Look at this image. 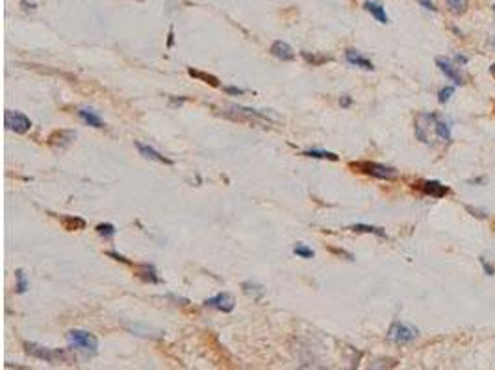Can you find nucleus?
<instances>
[{
	"mask_svg": "<svg viewBox=\"0 0 495 370\" xmlns=\"http://www.w3.org/2000/svg\"><path fill=\"white\" fill-rule=\"evenodd\" d=\"M67 341L73 350H80L87 355H95L99 352V339L93 333L84 332V330H71L67 332Z\"/></svg>",
	"mask_w": 495,
	"mask_h": 370,
	"instance_id": "1",
	"label": "nucleus"
},
{
	"mask_svg": "<svg viewBox=\"0 0 495 370\" xmlns=\"http://www.w3.org/2000/svg\"><path fill=\"white\" fill-rule=\"evenodd\" d=\"M349 166L356 168L358 172L378 178V180H395L399 176V172L393 166L382 165V163H376V161H356V163L353 161V163H349Z\"/></svg>",
	"mask_w": 495,
	"mask_h": 370,
	"instance_id": "2",
	"label": "nucleus"
},
{
	"mask_svg": "<svg viewBox=\"0 0 495 370\" xmlns=\"http://www.w3.org/2000/svg\"><path fill=\"white\" fill-rule=\"evenodd\" d=\"M417 335H419L417 328H414L412 324L395 320L388 330V341H392L397 346H404V344H410V342L416 341Z\"/></svg>",
	"mask_w": 495,
	"mask_h": 370,
	"instance_id": "3",
	"label": "nucleus"
},
{
	"mask_svg": "<svg viewBox=\"0 0 495 370\" xmlns=\"http://www.w3.org/2000/svg\"><path fill=\"white\" fill-rule=\"evenodd\" d=\"M24 348H26V353H30L32 357L45 361V363H50V365H56L58 361L67 359V353L63 350H56V348L41 346V344H36V342H26V344H24Z\"/></svg>",
	"mask_w": 495,
	"mask_h": 370,
	"instance_id": "4",
	"label": "nucleus"
},
{
	"mask_svg": "<svg viewBox=\"0 0 495 370\" xmlns=\"http://www.w3.org/2000/svg\"><path fill=\"white\" fill-rule=\"evenodd\" d=\"M4 124H6V128L11 130V131H15V133H26L30 128H32V120L24 115V113H20V111H13V110H8L6 111V115H4Z\"/></svg>",
	"mask_w": 495,
	"mask_h": 370,
	"instance_id": "5",
	"label": "nucleus"
},
{
	"mask_svg": "<svg viewBox=\"0 0 495 370\" xmlns=\"http://www.w3.org/2000/svg\"><path fill=\"white\" fill-rule=\"evenodd\" d=\"M206 307H212V309H217L221 313H232L234 307H236V300L230 293H219V295L212 296L204 300Z\"/></svg>",
	"mask_w": 495,
	"mask_h": 370,
	"instance_id": "6",
	"label": "nucleus"
},
{
	"mask_svg": "<svg viewBox=\"0 0 495 370\" xmlns=\"http://www.w3.org/2000/svg\"><path fill=\"white\" fill-rule=\"evenodd\" d=\"M436 65L441 73L445 74V78H449V82H453L455 85H464V76L460 74L458 67H455V63L447 59V57H436Z\"/></svg>",
	"mask_w": 495,
	"mask_h": 370,
	"instance_id": "7",
	"label": "nucleus"
},
{
	"mask_svg": "<svg viewBox=\"0 0 495 370\" xmlns=\"http://www.w3.org/2000/svg\"><path fill=\"white\" fill-rule=\"evenodd\" d=\"M345 59L349 65H353V67H358V69H364V71H375V65L371 59H367L365 56H362L358 50L355 48H349L345 52Z\"/></svg>",
	"mask_w": 495,
	"mask_h": 370,
	"instance_id": "8",
	"label": "nucleus"
},
{
	"mask_svg": "<svg viewBox=\"0 0 495 370\" xmlns=\"http://www.w3.org/2000/svg\"><path fill=\"white\" fill-rule=\"evenodd\" d=\"M269 52H271L277 59H280V61H293L295 59V50L291 48L286 41H275L269 48Z\"/></svg>",
	"mask_w": 495,
	"mask_h": 370,
	"instance_id": "9",
	"label": "nucleus"
},
{
	"mask_svg": "<svg viewBox=\"0 0 495 370\" xmlns=\"http://www.w3.org/2000/svg\"><path fill=\"white\" fill-rule=\"evenodd\" d=\"M76 139V131L73 130H59V131H54L50 137H48V145L56 148H65L71 141Z\"/></svg>",
	"mask_w": 495,
	"mask_h": 370,
	"instance_id": "10",
	"label": "nucleus"
},
{
	"mask_svg": "<svg viewBox=\"0 0 495 370\" xmlns=\"http://www.w3.org/2000/svg\"><path fill=\"white\" fill-rule=\"evenodd\" d=\"M421 191L432 196V198H443L445 194H449V187L436 182V180H427V182L421 184Z\"/></svg>",
	"mask_w": 495,
	"mask_h": 370,
	"instance_id": "11",
	"label": "nucleus"
},
{
	"mask_svg": "<svg viewBox=\"0 0 495 370\" xmlns=\"http://www.w3.org/2000/svg\"><path fill=\"white\" fill-rule=\"evenodd\" d=\"M136 148L139 150V154L143 157H147V159H152V161H158V163H165V165H173L175 161L173 159H169V157H165V156H161L158 150H154L152 147H149V145H143V143H139V141H136Z\"/></svg>",
	"mask_w": 495,
	"mask_h": 370,
	"instance_id": "12",
	"label": "nucleus"
},
{
	"mask_svg": "<svg viewBox=\"0 0 495 370\" xmlns=\"http://www.w3.org/2000/svg\"><path fill=\"white\" fill-rule=\"evenodd\" d=\"M136 274H138L145 283H159L158 270H156L154 265H150V263L136 265Z\"/></svg>",
	"mask_w": 495,
	"mask_h": 370,
	"instance_id": "13",
	"label": "nucleus"
},
{
	"mask_svg": "<svg viewBox=\"0 0 495 370\" xmlns=\"http://www.w3.org/2000/svg\"><path fill=\"white\" fill-rule=\"evenodd\" d=\"M364 9L367 11V13H371L380 24H388V15H386V9H384V6L380 4V2H375V0H365L364 2Z\"/></svg>",
	"mask_w": 495,
	"mask_h": 370,
	"instance_id": "14",
	"label": "nucleus"
},
{
	"mask_svg": "<svg viewBox=\"0 0 495 370\" xmlns=\"http://www.w3.org/2000/svg\"><path fill=\"white\" fill-rule=\"evenodd\" d=\"M78 117L84 120L87 126H91V128H104V122L102 119L95 113L93 110H87V108H82V110H78Z\"/></svg>",
	"mask_w": 495,
	"mask_h": 370,
	"instance_id": "15",
	"label": "nucleus"
},
{
	"mask_svg": "<svg viewBox=\"0 0 495 370\" xmlns=\"http://www.w3.org/2000/svg\"><path fill=\"white\" fill-rule=\"evenodd\" d=\"M300 56H302V59L308 65H312V67H319V65H325V63H328V61H332L330 56L317 54V52H306V50H302Z\"/></svg>",
	"mask_w": 495,
	"mask_h": 370,
	"instance_id": "16",
	"label": "nucleus"
},
{
	"mask_svg": "<svg viewBox=\"0 0 495 370\" xmlns=\"http://www.w3.org/2000/svg\"><path fill=\"white\" fill-rule=\"evenodd\" d=\"M30 289V279L26 276V272L22 268H17L15 270V293L17 295H24Z\"/></svg>",
	"mask_w": 495,
	"mask_h": 370,
	"instance_id": "17",
	"label": "nucleus"
},
{
	"mask_svg": "<svg viewBox=\"0 0 495 370\" xmlns=\"http://www.w3.org/2000/svg\"><path fill=\"white\" fill-rule=\"evenodd\" d=\"M59 221H61V224H63V228H65V230H69V231L84 230V228H85V221H84V219H80V217L65 215V217H61Z\"/></svg>",
	"mask_w": 495,
	"mask_h": 370,
	"instance_id": "18",
	"label": "nucleus"
},
{
	"mask_svg": "<svg viewBox=\"0 0 495 370\" xmlns=\"http://www.w3.org/2000/svg\"><path fill=\"white\" fill-rule=\"evenodd\" d=\"M349 230L358 231V233H373V235L382 237V239L388 237V235H386V231H384V228H378V226H369V224H353V226H349Z\"/></svg>",
	"mask_w": 495,
	"mask_h": 370,
	"instance_id": "19",
	"label": "nucleus"
},
{
	"mask_svg": "<svg viewBox=\"0 0 495 370\" xmlns=\"http://www.w3.org/2000/svg\"><path fill=\"white\" fill-rule=\"evenodd\" d=\"M302 156L306 157H316V159H328V161H337L339 156L334 154V152H328V150H319V148H308L302 152Z\"/></svg>",
	"mask_w": 495,
	"mask_h": 370,
	"instance_id": "20",
	"label": "nucleus"
},
{
	"mask_svg": "<svg viewBox=\"0 0 495 370\" xmlns=\"http://www.w3.org/2000/svg\"><path fill=\"white\" fill-rule=\"evenodd\" d=\"M434 133H436L439 139H443V141H451V139H453V135H451V126H449V122L441 120L439 117H436V120H434Z\"/></svg>",
	"mask_w": 495,
	"mask_h": 370,
	"instance_id": "21",
	"label": "nucleus"
},
{
	"mask_svg": "<svg viewBox=\"0 0 495 370\" xmlns=\"http://www.w3.org/2000/svg\"><path fill=\"white\" fill-rule=\"evenodd\" d=\"M187 74L191 78H197V80H202L204 83H210L212 87H219V80L215 78L214 74L202 73V71H195V69H187Z\"/></svg>",
	"mask_w": 495,
	"mask_h": 370,
	"instance_id": "22",
	"label": "nucleus"
},
{
	"mask_svg": "<svg viewBox=\"0 0 495 370\" xmlns=\"http://www.w3.org/2000/svg\"><path fill=\"white\" fill-rule=\"evenodd\" d=\"M241 287H243V291L247 293L249 296H253L254 300H260L263 296V287L262 285H258V283H253V281H243L241 283Z\"/></svg>",
	"mask_w": 495,
	"mask_h": 370,
	"instance_id": "23",
	"label": "nucleus"
},
{
	"mask_svg": "<svg viewBox=\"0 0 495 370\" xmlns=\"http://www.w3.org/2000/svg\"><path fill=\"white\" fill-rule=\"evenodd\" d=\"M293 254H295V256H299V258H302V259H312L314 256H316V252L310 248V246H306V244H302V242H299V244H295V246H293Z\"/></svg>",
	"mask_w": 495,
	"mask_h": 370,
	"instance_id": "24",
	"label": "nucleus"
},
{
	"mask_svg": "<svg viewBox=\"0 0 495 370\" xmlns=\"http://www.w3.org/2000/svg\"><path fill=\"white\" fill-rule=\"evenodd\" d=\"M95 230H97V233H99V235H102V237H106V239H112L113 235L117 233L115 226H113V224H110V222H106V224H99Z\"/></svg>",
	"mask_w": 495,
	"mask_h": 370,
	"instance_id": "25",
	"label": "nucleus"
},
{
	"mask_svg": "<svg viewBox=\"0 0 495 370\" xmlns=\"http://www.w3.org/2000/svg\"><path fill=\"white\" fill-rule=\"evenodd\" d=\"M445 4H447L449 9H451L453 13H456V15L464 13L467 8V0H445Z\"/></svg>",
	"mask_w": 495,
	"mask_h": 370,
	"instance_id": "26",
	"label": "nucleus"
},
{
	"mask_svg": "<svg viewBox=\"0 0 495 370\" xmlns=\"http://www.w3.org/2000/svg\"><path fill=\"white\" fill-rule=\"evenodd\" d=\"M455 94V87L453 85H445V87H441L438 91V102L439 104H445L449 102V98Z\"/></svg>",
	"mask_w": 495,
	"mask_h": 370,
	"instance_id": "27",
	"label": "nucleus"
},
{
	"mask_svg": "<svg viewBox=\"0 0 495 370\" xmlns=\"http://www.w3.org/2000/svg\"><path fill=\"white\" fill-rule=\"evenodd\" d=\"M478 263H480V265H482V268H484V274H486V276H494V274H495V268L492 267V265H490V263H488V261H486L484 258H478Z\"/></svg>",
	"mask_w": 495,
	"mask_h": 370,
	"instance_id": "28",
	"label": "nucleus"
},
{
	"mask_svg": "<svg viewBox=\"0 0 495 370\" xmlns=\"http://www.w3.org/2000/svg\"><path fill=\"white\" fill-rule=\"evenodd\" d=\"M106 256H110V258H113L115 261H121V263H124V265H132V261L130 259H126L124 256H121V254H117V252H113V250H110V252H106Z\"/></svg>",
	"mask_w": 495,
	"mask_h": 370,
	"instance_id": "29",
	"label": "nucleus"
},
{
	"mask_svg": "<svg viewBox=\"0 0 495 370\" xmlns=\"http://www.w3.org/2000/svg\"><path fill=\"white\" fill-rule=\"evenodd\" d=\"M223 91L224 92H228V94H234V96H238V94H245V89H241V87H234V85H226V87H223Z\"/></svg>",
	"mask_w": 495,
	"mask_h": 370,
	"instance_id": "30",
	"label": "nucleus"
},
{
	"mask_svg": "<svg viewBox=\"0 0 495 370\" xmlns=\"http://www.w3.org/2000/svg\"><path fill=\"white\" fill-rule=\"evenodd\" d=\"M351 104H353V98H351L349 94H343V96L339 98V106H341V108H351Z\"/></svg>",
	"mask_w": 495,
	"mask_h": 370,
	"instance_id": "31",
	"label": "nucleus"
},
{
	"mask_svg": "<svg viewBox=\"0 0 495 370\" xmlns=\"http://www.w3.org/2000/svg\"><path fill=\"white\" fill-rule=\"evenodd\" d=\"M421 6L425 9H429V11H436V6H434V2H430V0H417Z\"/></svg>",
	"mask_w": 495,
	"mask_h": 370,
	"instance_id": "32",
	"label": "nucleus"
},
{
	"mask_svg": "<svg viewBox=\"0 0 495 370\" xmlns=\"http://www.w3.org/2000/svg\"><path fill=\"white\" fill-rule=\"evenodd\" d=\"M173 45H175V30H173V26L169 28V39H167V48H173Z\"/></svg>",
	"mask_w": 495,
	"mask_h": 370,
	"instance_id": "33",
	"label": "nucleus"
},
{
	"mask_svg": "<svg viewBox=\"0 0 495 370\" xmlns=\"http://www.w3.org/2000/svg\"><path fill=\"white\" fill-rule=\"evenodd\" d=\"M330 250H332L334 254H337V256H345L347 259H351V261H353V256H351V254H347L345 250H337V248H330Z\"/></svg>",
	"mask_w": 495,
	"mask_h": 370,
	"instance_id": "34",
	"label": "nucleus"
},
{
	"mask_svg": "<svg viewBox=\"0 0 495 370\" xmlns=\"http://www.w3.org/2000/svg\"><path fill=\"white\" fill-rule=\"evenodd\" d=\"M467 211H469V213H475L473 217H480V219H484V217H486V213H484V211H476V209H473V207H467Z\"/></svg>",
	"mask_w": 495,
	"mask_h": 370,
	"instance_id": "35",
	"label": "nucleus"
},
{
	"mask_svg": "<svg viewBox=\"0 0 495 370\" xmlns=\"http://www.w3.org/2000/svg\"><path fill=\"white\" fill-rule=\"evenodd\" d=\"M455 59H456L458 63H467V57H466V56H460V54H458V56H455Z\"/></svg>",
	"mask_w": 495,
	"mask_h": 370,
	"instance_id": "36",
	"label": "nucleus"
},
{
	"mask_svg": "<svg viewBox=\"0 0 495 370\" xmlns=\"http://www.w3.org/2000/svg\"><path fill=\"white\" fill-rule=\"evenodd\" d=\"M488 45L495 46V36H494V37H490V39H488Z\"/></svg>",
	"mask_w": 495,
	"mask_h": 370,
	"instance_id": "37",
	"label": "nucleus"
},
{
	"mask_svg": "<svg viewBox=\"0 0 495 370\" xmlns=\"http://www.w3.org/2000/svg\"><path fill=\"white\" fill-rule=\"evenodd\" d=\"M490 73H492V76H494V78H495V63L492 65V67H490Z\"/></svg>",
	"mask_w": 495,
	"mask_h": 370,
	"instance_id": "38",
	"label": "nucleus"
},
{
	"mask_svg": "<svg viewBox=\"0 0 495 370\" xmlns=\"http://www.w3.org/2000/svg\"><path fill=\"white\" fill-rule=\"evenodd\" d=\"M494 9H495V6H494Z\"/></svg>",
	"mask_w": 495,
	"mask_h": 370,
	"instance_id": "39",
	"label": "nucleus"
}]
</instances>
